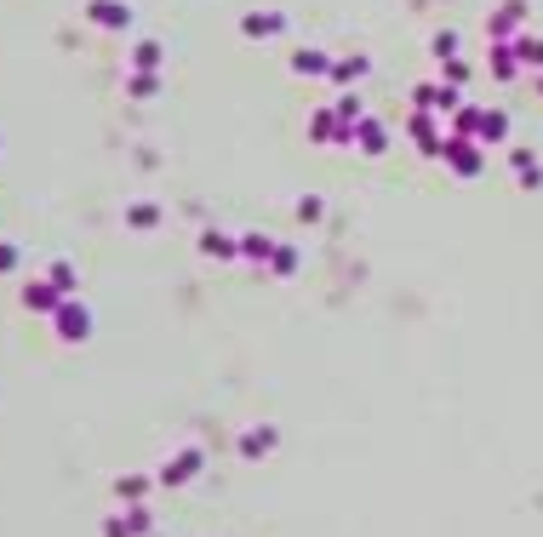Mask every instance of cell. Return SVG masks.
<instances>
[{"label": "cell", "mask_w": 543, "mask_h": 537, "mask_svg": "<svg viewBox=\"0 0 543 537\" xmlns=\"http://www.w3.org/2000/svg\"><path fill=\"white\" fill-rule=\"evenodd\" d=\"M52 326H57V338H64V343H81V338H92V309L81 304V297H64L57 314H52Z\"/></svg>", "instance_id": "cell-1"}, {"label": "cell", "mask_w": 543, "mask_h": 537, "mask_svg": "<svg viewBox=\"0 0 543 537\" xmlns=\"http://www.w3.org/2000/svg\"><path fill=\"white\" fill-rule=\"evenodd\" d=\"M86 23L92 29H109V35H127V29H132V6H127V0H86Z\"/></svg>", "instance_id": "cell-2"}, {"label": "cell", "mask_w": 543, "mask_h": 537, "mask_svg": "<svg viewBox=\"0 0 543 537\" xmlns=\"http://www.w3.org/2000/svg\"><path fill=\"white\" fill-rule=\"evenodd\" d=\"M23 309H35V314H57V304H64V292L52 286V275H35V280H23Z\"/></svg>", "instance_id": "cell-3"}, {"label": "cell", "mask_w": 543, "mask_h": 537, "mask_svg": "<svg viewBox=\"0 0 543 537\" xmlns=\"http://www.w3.org/2000/svg\"><path fill=\"white\" fill-rule=\"evenodd\" d=\"M144 532H149V509H127L103 526V537H144Z\"/></svg>", "instance_id": "cell-4"}, {"label": "cell", "mask_w": 543, "mask_h": 537, "mask_svg": "<svg viewBox=\"0 0 543 537\" xmlns=\"http://www.w3.org/2000/svg\"><path fill=\"white\" fill-rule=\"evenodd\" d=\"M46 275H52V286L64 292V297H74V286H81V275H74V263H64V258H57L52 268H46Z\"/></svg>", "instance_id": "cell-5"}, {"label": "cell", "mask_w": 543, "mask_h": 537, "mask_svg": "<svg viewBox=\"0 0 543 537\" xmlns=\"http://www.w3.org/2000/svg\"><path fill=\"white\" fill-rule=\"evenodd\" d=\"M127 92H132V98H154V92H161V81H154V69H132V75H127Z\"/></svg>", "instance_id": "cell-6"}, {"label": "cell", "mask_w": 543, "mask_h": 537, "mask_svg": "<svg viewBox=\"0 0 543 537\" xmlns=\"http://www.w3.org/2000/svg\"><path fill=\"white\" fill-rule=\"evenodd\" d=\"M195 469H200V457H195V452H183L178 463H166V469H161V480H166V486H172V480H189Z\"/></svg>", "instance_id": "cell-7"}, {"label": "cell", "mask_w": 543, "mask_h": 537, "mask_svg": "<svg viewBox=\"0 0 543 537\" xmlns=\"http://www.w3.org/2000/svg\"><path fill=\"white\" fill-rule=\"evenodd\" d=\"M161 63V40H137V52H132V69H154Z\"/></svg>", "instance_id": "cell-8"}, {"label": "cell", "mask_w": 543, "mask_h": 537, "mask_svg": "<svg viewBox=\"0 0 543 537\" xmlns=\"http://www.w3.org/2000/svg\"><path fill=\"white\" fill-rule=\"evenodd\" d=\"M275 29H281L275 12H252V18H246V35H275Z\"/></svg>", "instance_id": "cell-9"}, {"label": "cell", "mask_w": 543, "mask_h": 537, "mask_svg": "<svg viewBox=\"0 0 543 537\" xmlns=\"http://www.w3.org/2000/svg\"><path fill=\"white\" fill-rule=\"evenodd\" d=\"M154 217H161V207H149V200H144V207L127 212V224H132V229H154Z\"/></svg>", "instance_id": "cell-10"}, {"label": "cell", "mask_w": 543, "mask_h": 537, "mask_svg": "<svg viewBox=\"0 0 543 537\" xmlns=\"http://www.w3.org/2000/svg\"><path fill=\"white\" fill-rule=\"evenodd\" d=\"M144 486H149V480H137V475H120V480H115V492H120V497H144Z\"/></svg>", "instance_id": "cell-11"}, {"label": "cell", "mask_w": 543, "mask_h": 537, "mask_svg": "<svg viewBox=\"0 0 543 537\" xmlns=\"http://www.w3.org/2000/svg\"><path fill=\"white\" fill-rule=\"evenodd\" d=\"M12 268H18V246L0 241V275H12Z\"/></svg>", "instance_id": "cell-12"}]
</instances>
